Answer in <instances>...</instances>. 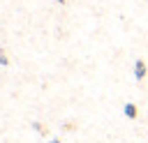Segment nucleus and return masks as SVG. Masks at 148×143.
<instances>
[{"label": "nucleus", "instance_id": "f257e3e1", "mask_svg": "<svg viewBox=\"0 0 148 143\" xmlns=\"http://www.w3.org/2000/svg\"><path fill=\"white\" fill-rule=\"evenodd\" d=\"M134 76H136V81H143V76H146V62L143 60L134 62Z\"/></svg>", "mask_w": 148, "mask_h": 143}, {"label": "nucleus", "instance_id": "f03ea898", "mask_svg": "<svg viewBox=\"0 0 148 143\" xmlns=\"http://www.w3.org/2000/svg\"><path fill=\"white\" fill-rule=\"evenodd\" d=\"M123 111H125V115H127L130 120H134V118L139 115V113H136V106H134V104H125V108H123Z\"/></svg>", "mask_w": 148, "mask_h": 143}, {"label": "nucleus", "instance_id": "7ed1b4c3", "mask_svg": "<svg viewBox=\"0 0 148 143\" xmlns=\"http://www.w3.org/2000/svg\"><path fill=\"white\" fill-rule=\"evenodd\" d=\"M0 62H2V65H7V58H5V53H2V51H0Z\"/></svg>", "mask_w": 148, "mask_h": 143}, {"label": "nucleus", "instance_id": "20e7f679", "mask_svg": "<svg viewBox=\"0 0 148 143\" xmlns=\"http://www.w3.org/2000/svg\"><path fill=\"white\" fill-rule=\"evenodd\" d=\"M51 143H60V141H51Z\"/></svg>", "mask_w": 148, "mask_h": 143}, {"label": "nucleus", "instance_id": "39448f33", "mask_svg": "<svg viewBox=\"0 0 148 143\" xmlns=\"http://www.w3.org/2000/svg\"><path fill=\"white\" fill-rule=\"evenodd\" d=\"M58 2H60V5H62V2H65V0H58Z\"/></svg>", "mask_w": 148, "mask_h": 143}]
</instances>
